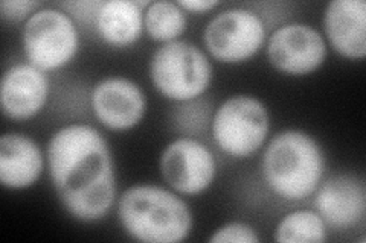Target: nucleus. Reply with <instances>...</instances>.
<instances>
[{"label": "nucleus", "mask_w": 366, "mask_h": 243, "mask_svg": "<svg viewBox=\"0 0 366 243\" xmlns=\"http://www.w3.org/2000/svg\"><path fill=\"white\" fill-rule=\"evenodd\" d=\"M324 31L333 49L348 60L366 55V4L363 0H333L324 11Z\"/></svg>", "instance_id": "obj_13"}, {"label": "nucleus", "mask_w": 366, "mask_h": 243, "mask_svg": "<svg viewBox=\"0 0 366 243\" xmlns=\"http://www.w3.org/2000/svg\"><path fill=\"white\" fill-rule=\"evenodd\" d=\"M119 222L130 237L145 243H177L192 229V213L179 195L156 184H136L118 202Z\"/></svg>", "instance_id": "obj_2"}, {"label": "nucleus", "mask_w": 366, "mask_h": 243, "mask_svg": "<svg viewBox=\"0 0 366 243\" xmlns=\"http://www.w3.org/2000/svg\"><path fill=\"white\" fill-rule=\"evenodd\" d=\"M267 58L278 72L304 76L316 72L327 58V43L320 32L305 23H290L269 37Z\"/></svg>", "instance_id": "obj_9"}, {"label": "nucleus", "mask_w": 366, "mask_h": 243, "mask_svg": "<svg viewBox=\"0 0 366 243\" xmlns=\"http://www.w3.org/2000/svg\"><path fill=\"white\" fill-rule=\"evenodd\" d=\"M21 46L29 64L43 72L59 71L71 63L79 48L74 19L56 8H40L21 31Z\"/></svg>", "instance_id": "obj_6"}, {"label": "nucleus", "mask_w": 366, "mask_h": 243, "mask_svg": "<svg viewBox=\"0 0 366 243\" xmlns=\"http://www.w3.org/2000/svg\"><path fill=\"white\" fill-rule=\"evenodd\" d=\"M159 169L174 192L194 196L211 187L217 175V161L208 146L192 137H180L164 149Z\"/></svg>", "instance_id": "obj_8"}, {"label": "nucleus", "mask_w": 366, "mask_h": 243, "mask_svg": "<svg viewBox=\"0 0 366 243\" xmlns=\"http://www.w3.org/2000/svg\"><path fill=\"white\" fill-rule=\"evenodd\" d=\"M51 181L64 210L76 221L97 222L117 198V173L110 148L90 125L56 131L48 145Z\"/></svg>", "instance_id": "obj_1"}, {"label": "nucleus", "mask_w": 366, "mask_h": 243, "mask_svg": "<svg viewBox=\"0 0 366 243\" xmlns=\"http://www.w3.org/2000/svg\"><path fill=\"white\" fill-rule=\"evenodd\" d=\"M177 5L183 11H188V13L203 14L214 9L215 6H219L220 2H217V0H179Z\"/></svg>", "instance_id": "obj_22"}, {"label": "nucleus", "mask_w": 366, "mask_h": 243, "mask_svg": "<svg viewBox=\"0 0 366 243\" xmlns=\"http://www.w3.org/2000/svg\"><path fill=\"white\" fill-rule=\"evenodd\" d=\"M39 9L40 2H34V0H4L0 4V16L11 21H19L23 19L28 20Z\"/></svg>", "instance_id": "obj_20"}, {"label": "nucleus", "mask_w": 366, "mask_h": 243, "mask_svg": "<svg viewBox=\"0 0 366 243\" xmlns=\"http://www.w3.org/2000/svg\"><path fill=\"white\" fill-rule=\"evenodd\" d=\"M90 105L101 125L112 131H127L139 125L147 99L134 81L122 76L101 79L92 90Z\"/></svg>", "instance_id": "obj_10"}, {"label": "nucleus", "mask_w": 366, "mask_h": 243, "mask_svg": "<svg viewBox=\"0 0 366 243\" xmlns=\"http://www.w3.org/2000/svg\"><path fill=\"white\" fill-rule=\"evenodd\" d=\"M44 160L31 137L8 133L0 138V182L11 190L28 189L41 175Z\"/></svg>", "instance_id": "obj_14"}, {"label": "nucleus", "mask_w": 366, "mask_h": 243, "mask_svg": "<svg viewBox=\"0 0 366 243\" xmlns=\"http://www.w3.org/2000/svg\"><path fill=\"white\" fill-rule=\"evenodd\" d=\"M133 0H109L98 11L95 28L99 37L114 48H127L141 38L144 31L142 6Z\"/></svg>", "instance_id": "obj_15"}, {"label": "nucleus", "mask_w": 366, "mask_h": 243, "mask_svg": "<svg viewBox=\"0 0 366 243\" xmlns=\"http://www.w3.org/2000/svg\"><path fill=\"white\" fill-rule=\"evenodd\" d=\"M274 240L284 243H322L327 240L324 219L313 210L285 214L274 228Z\"/></svg>", "instance_id": "obj_17"}, {"label": "nucleus", "mask_w": 366, "mask_h": 243, "mask_svg": "<svg viewBox=\"0 0 366 243\" xmlns=\"http://www.w3.org/2000/svg\"><path fill=\"white\" fill-rule=\"evenodd\" d=\"M262 177L280 198L302 201L322 181L325 155L315 138L301 130H284L262 154Z\"/></svg>", "instance_id": "obj_3"}, {"label": "nucleus", "mask_w": 366, "mask_h": 243, "mask_svg": "<svg viewBox=\"0 0 366 243\" xmlns=\"http://www.w3.org/2000/svg\"><path fill=\"white\" fill-rule=\"evenodd\" d=\"M316 190V212L327 227L350 229L363 222L366 213L363 178L351 173H339L319 184Z\"/></svg>", "instance_id": "obj_11"}, {"label": "nucleus", "mask_w": 366, "mask_h": 243, "mask_svg": "<svg viewBox=\"0 0 366 243\" xmlns=\"http://www.w3.org/2000/svg\"><path fill=\"white\" fill-rule=\"evenodd\" d=\"M150 78L160 95L174 102H188L209 88L212 64L196 44L176 40L162 44L153 53Z\"/></svg>", "instance_id": "obj_4"}, {"label": "nucleus", "mask_w": 366, "mask_h": 243, "mask_svg": "<svg viewBox=\"0 0 366 243\" xmlns=\"http://www.w3.org/2000/svg\"><path fill=\"white\" fill-rule=\"evenodd\" d=\"M206 49L217 61L238 64L255 56L266 41V25L250 9L229 8L211 19L203 31Z\"/></svg>", "instance_id": "obj_7"}, {"label": "nucleus", "mask_w": 366, "mask_h": 243, "mask_svg": "<svg viewBox=\"0 0 366 243\" xmlns=\"http://www.w3.org/2000/svg\"><path fill=\"white\" fill-rule=\"evenodd\" d=\"M144 28L154 41H176L187 31V14L177 2L159 0L147 5Z\"/></svg>", "instance_id": "obj_16"}, {"label": "nucleus", "mask_w": 366, "mask_h": 243, "mask_svg": "<svg viewBox=\"0 0 366 243\" xmlns=\"http://www.w3.org/2000/svg\"><path fill=\"white\" fill-rule=\"evenodd\" d=\"M102 2H72V4H63L64 8L69 9L76 20L87 23V25H95L98 11Z\"/></svg>", "instance_id": "obj_21"}, {"label": "nucleus", "mask_w": 366, "mask_h": 243, "mask_svg": "<svg viewBox=\"0 0 366 243\" xmlns=\"http://www.w3.org/2000/svg\"><path fill=\"white\" fill-rule=\"evenodd\" d=\"M257 231L246 222H229L214 231L209 237L212 243H258Z\"/></svg>", "instance_id": "obj_19"}, {"label": "nucleus", "mask_w": 366, "mask_h": 243, "mask_svg": "<svg viewBox=\"0 0 366 243\" xmlns=\"http://www.w3.org/2000/svg\"><path fill=\"white\" fill-rule=\"evenodd\" d=\"M180 103L182 105L177 108L174 115V122L179 126V130L188 135L202 134L209 123V107H206L204 102L197 99Z\"/></svg>", "instance_id": "obj_18"}, {"label": "nucleus", "mask_w": 366, "mask_h": 243, "mask_svg": "<svg viewBox=\"0 0 366 243\" xmlns=\"http://www.w3.org/2000/svg\"><path fill=\"white\" fill-rule=\"evenodd\" d=\"M212 137L223 152L237 158L254 155L270 131V115L258 98L235 95L215 110Z\"/></svg>", "instance_id": "obj_5"}, {"label": "nucleus", "mask_w": 366, "mask_h": 243, "mask_svg": "<svg viewBox=\"0 0 366 243\" xmlns=\"http://www.w3.org/2000/svg\"><path fill=\"white\" fill-rule=\"evenodd\" d=\"M49 98V81L40 68L29 63L9 67L0 84V103L6 118L28 120L37 115Z\"/></svg>", "instance_id": "obj_12"}]
</instances>
